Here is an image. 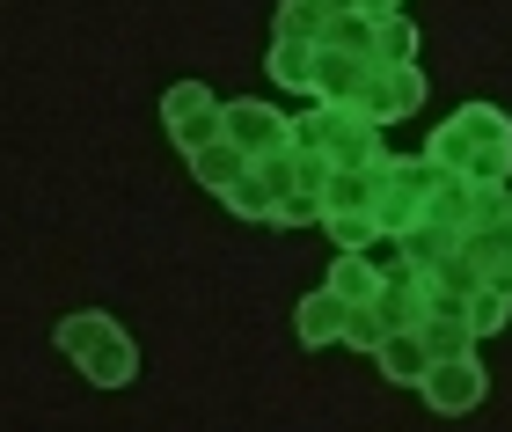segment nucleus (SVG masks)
Wrapping results in <instances>:
<instances>
[{
    "label": "nucleus",
    "instance_id": "f257e3e1",
    "mask_svg": "<svg viewBox=\"0 0 512 432\" xmlns=\"http://www.w3.org/2000/svg\"><path fill=\"white\" fill-rule=\"evenodd\" d=\"M169 132H176V147L205 154L213 147V96H205V88H176L169 96Z\"/></svg>",
    "mask_w": 512,
    "mask_h": 432
},
{
    "label": "nucleus",
    "instance_id": "f03ea898",
    "mask_svg": "<svg viewBox=\"0 0 512 432\" xmlns=\"http://www.w3.org/2000/svg\"><path fill=\"white\" fill-rule=\"evenodd\" d=\"M88 367V381H103V389H118V381H132L139 374V352H132V337H110V345H96L81 359Z\"/></svg>",
    "mask_w": 512,
    "mask_h": 432
},
{
    "label": "nucleus",
    "instance_id": "7ed1b4c3",
    "mask_svg": "<svg viewBox=\"0 0 512 432\" xmlns=\"http://www.w3.org/2000/svg\"><path fill=\"white\" fill-rule=\"evenodd\" d=\"M227 132H235V147H249V154L278 147V118L271 110H227Z\"/></svg>",
    "mask_w": 512,
    "mask_h": 432
},
{
    "label": "nucleus",
    "instance_id": "20e7f679",
    "mask_svg": "<svg viewBox=\"0 0 512 432\" xmlns=\"http://www.w3.org/2000/svg\"><path fill=\"white\" fill-rule=\"evenodd\" d=\"M110 337H118V330H110L103 315H74V323H59V352H74V359H88L96 345H110Z\"/></svg>",
    "mask_w": 512,
    "mask_h": 432
},
{
    "label": "nucleus",
    "instance_id": "39448f33",
    "mask_svg": "<svg viewBox=\"0 0 512 432\" xmlns=\"http://www.w3.org/2000/svg\"><path fill=\"white\" fill-rule=\"evenodd\" d=\"M300 337H308V345H322V337H337V301H315L308 315H300Z\"/></svg>",
    "mask_w": 512,
    "mask_h": 432
},
{
    "label": "nucleus",
    "instance_id": "423d86ee",
    "mask_svg": "<svg viewBox=\"0 0 512 432\" xmlns=\"http://www.w3.org/2000/svg\"><path fill=\"white\" fill-rule=\"evenodd\" d=\"M469 396H483V374H447L439 381V403H469Z\"/></svg>",
    "mask_w": 512,
    "mask_h": 432
},
{
    "label": "nucleus",
    "instance_id": "0eeeda50",
    "mask_svg": "<svg viewBox=\"0 0 512 432\" xmlns=\"http://www.w3.org/2000/svg\"><path fill=\"white\" fill-rule=\"evenodd\" d=\"M337 293H374V271L366 264H337Z\"/></svg>",
    "mask_w": 512,
    "mask_h": 432
}]
</instances>
